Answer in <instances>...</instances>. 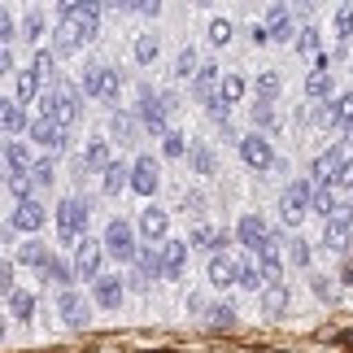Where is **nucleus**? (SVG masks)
Masks as SVG:
<instances>
[{"mask_svg":"<svg viewBox=\"0 0 353 353\" xmlns=\"http://www.w3.org/2000/svg\"><path fill=\"white\" fill-rule=\"evenodd\" d=\"M166 227H170V219H166V210L148 205V210L140 214V236H144V240H161V236H166Z\"/></svg>","mask_w":353,"mask_h":353,"instance_id":"obj_19","label":"nucleus"},{"mask_svg":"<svg viewBox=\"0 0 353 353\" xmlns=\"http://www.w3.org/2000/svg\"><path fill=\"white\" fill-rule=\"evenodd\" d=\"M236 283H240V288H257V283H262V275H257L253 266H240V275H236Z\"/></svg>","mask_w":353,"mask_h":353,"instance_id":"obj_49","label":"nucleus"},{"mask_svg":"<svg viewBox=\"0 0 353 353\" xmlns=\"http://www.w3.org/2000/svg\"><path fill=\"white\" fill-rule=\"evenodd\" d=\"M110 144H105V140H92L88 144V153H83V166H92V170H105V166H110Z\"/></svg>","mask_w":353,"mask_h":353,"instance_id":"obj_31","label":"nucleus"},{"mask_svg":"<svg viewBox=\"0 0 353 353\" xmlns=\"http://www.w3.org/2000/svg\"><path fill=\"white\" fill-rule=\"evenodd\" d=\"M118 92H122V79H118V70H110V65H92V70L83 74V97L118 101Z\"/></svg>","mask_w":353,"mask_h":353,"instance_id":"obj_5","label":"nucleus"},{"mask_svg":"<svg viewBox=\"0 0 353 353\" xmlns=\"http://www.w3.org/2000/svg\"><path fill=\"white\" fill-rule=\"evenodd\" d=\"M161 153H166V157H183V153H188L183 135H179V131H166V135H161Z\"/></svg>","mask_w":353,"mask_h":353,"instance_id":"obj_39","label":"nucleus"},{"mask_svg":"<svg viewBox=\"0 0 353 353\" xmlns=\"http://www.w3.org/2000/svg\"><path fill=\"white\" fill-rule=\"evenodd\" d=\"M345 144L353 148V122H349V127H345Z\"/></svg>","mask_w":353,"mask_h":353,"instance_id":"obj_59","label":"nucleus"},{"mask_svg":"<svg viewBox=\"0 0 353 353\" xmlns=\"http://www.w3.org/2000/svg\"><path fill=\"white\" fill-rule=\"evenodd\" d=\"M83 227H88V201L65 196L57 205V236L65 244H74V240H83Z\"/></svg>","mask_w":353,"mask_h":353,"instance_id":"obj_4","label":"nucleus"},{"mask_svg":"<svg viewBox=\"0 0 353 353\" xmlns=\"http://www.w3.org/2000/svg\"><path fill=\"white\" fill-rule=\"evenodd\" d=\"M196 97L201 101H219V70H214V65H201L196 70Z\"/></svg>","mask_w":353,"mask_h":353,"instance_id":"obj_26","label":"nucleus"},{"mask_svg":"<svg viewBox=\"0 0 353 353\" xmlns=\"http://www.w3.org/2000/svg\"><path fill=\"white\" fill-rule=\"evenodd\" d=\"M310 201H314V183H305V179H296L283 188V196H279V219L296 227V223H305V210H310Z\"/></svg>","mask_w":353,"mask_h":353,"instance_id":"obj_3","label":"nucleus"},{"mask_svg":"<svg viewBox=\"0 0 353 353\" xmlns=\"http://www.w3.org/2000/svg\"><path fill=\"white\" fill-rule=\"evenodd\" d=\"M101 22V5H61V22H57V48L61 52H79L97 35Z\"/></svg>","mask_w":353,"mask_h":353,"instance_id":"obj_1","label":"nucleus"},{"mask_svg":"<svg viewBox=\"0 0 353 353\" xmlns=\"http://www.w3.org/2000/svg\"><path fill=\"white\" fill-rule=\"evenodd\" d=\"M97 305L101 310H118L122 305V279L118 275H101L97 279Z\"/></svg>","mask_w":353,"mask_h":353,"instance_id":"obj_20","label":"nucleus"},{"mask_svg":"<svg viewBox=\"0 0 353 353\" xmlns=\"http://www.w3.org/2000/svg\"><path fill=\"white\" fill-rule=\"evenodd\" d=\"M279 88H283V79L275 70H266V74H257V97H262V105H270L279 97Z\"/></svg>","mask_w":353,"mask_h":353,"instance_id":"obj_32","label":"nucleus"},{"mask_svg":"<svg viewBox=\"0 0 353 353\" xmlns=\"http://www.w3.org/2000/svg\"><path fill=\"white\" fill-rule=\"evenodd\" d=\"M310 210H319L323 219H332V214L341 210V205H336V183H323V188H314V201H310Z\"/></svg>","mask_w":353,"mask_h":353,"instance_id":"obj_27","label":"nucleus"},{"mask_svg":"<svg viewBox=\"0 0 353 353\" xmlns=\"http://www.w3.org/2000/svg\"><path fill=\"white\" fill-rule=\"evenodd\" d=\"M270 310H283V288H270Z\"/></svg>","mask_w":353,"mask_h":353,"instance_id":"obj_57","label":"nucleus"},{"mask_svg":"<svg viewBox=\"0 0 353 353\" xmlns=\"http://www.w3.org/2000/svg\"><path fill=\"white\" fill-rule=\"evenodd\" d=\"M192 70H196V52H192V48H183V52H179V79H188Z\"/></svg>","mask_w":353,"mask_h":353,"instance_id":"obj_50","label":"nucleus"},{"mask_svg":"<svg viewBox=\"0 0 353 353\" xmlns=\"http://www.w3.org/2000/svg\"><path fill=\"white\" fill-rule=\"evenodd\" d=\"M236 236H240L244 244H249L253 253H262V249H270V244H275V236H270L266 227H262V219H257V214H244L240 227H236Z\"/></svg>","mask_w":353,"mask_h":353,"instance_id":"obj_12","label":"nucleus"},{"mask_svg":"<svg viewBox=\"0 0 353 353\" xmlns=\"http://www.w3.org/2000/svg\"><path fill=\"white\" fill-rule=\"evenodd\" d=\"M240 157H244V166H253V170H270V166H275V153H270V144L262 140V135H244V140H240Z\"/></svg>","mask_w":353,"mask_h":353,"instance_id":"obj_10","label":"nucleus"},{"mask_svg":"<svg viewBox=\"0 0 353 353\" xmlns=\"http://www.w3.org/2000/svg\"><path fill=\"white\" fill-rule=\"evenodd\" d=\"M0 341H5V319H0Z\"/></svg>","mask_w":353,"mask_h":353,"instance_id":"obj_60","label":"nucleus"},{"mask_svg":"<svg viewBox=\"0 0 353 353\" xmlns=\"http://www.w3.org/2000/svg\"><path fill=\"white\" fill-rule=\"evenodd\" d=\"M210 39H214V44H227V39H232V22H227V18H214L210 22Z\"/></svg>","mask_w":353,"mask_h":353,"instance_id":"obj_45","label":"nucleus"},{"mask_svg":"<svg viewBox=\"0 0 353 353\" xmlns=\"http://www.w3.org/2000/svg\"><path fill=\"white\" fill-rule=\"evenodd\" d=\"M57 310H61V319L70 323V327H83V323H88V314H92V310H88V301H83L79 292H70V288H65V292L57 296Z\"/></svg>","mask_w":353,"mask_h":353,"instance_id":"obj_17","label":"nucleus"},{"mask_svg":"<svg viewBox=\"0 0 353 353\" xmlns=\"http://www.w3.org/2000/svg\"><path fill=\"white\" fill-rule=\"evenodd\" d=\"M192 240H196V244H219V236H214V227H196V232H192Z\"/></svg>","mask_w":353,"mask_h":353,"instance_id":"obj_55","label":"nucleus"},{"mask_svg":"<svg viewBox=\"0 0 353 353\" xmlns=\"http://www.w3.org/2000/svg\"><path fill=\"white\" fill-rule=\"evenodd\" d=\"M305 92H310L314 101H323V97H327V92H332V79H327V70H314V74H310V79H305Z\"/></svg>","mask_w":353,"mask_h":353,"instance_id":"obj_36","label":"nucleus"},{"mask_svg":"<svg viewBox=\"0 0 353 353\" xmlns=\"http://www.w3.org/2000/svg\"><path fill=\"white\" fill-rule=\"evenodd\" d=\"M257 266H262V279H266V288H279V279H283V266H279V253H275V244L257 253Z\"/></svg>","mask_w":353,"mask_h":353,"instance_id":"obj_23","label":"nucleus"},{"mask_svg":"<svg viewBox=\"0 0 353 353\" xmlns=\"http://www.w3.org/2000/svg\"><path fill=\"white\" fill-rule=\"evenodd\" d=\"M18 262H22V266H39V270H44V266H48V249L31 240V244H22V249H18Z\"/></svg>","mask_w":353,"mask_h":353,"instance_id":"obj_33","label":"nucleus"},{"mask_svg":"<svg viewBox=\"0 0 353 353\" xmlns=\"http://www.w3.org/2000/svg\"><path fill=\"white\" fill-rule=\"evenodd\" d=\"M157 183H161L157 161H153V157H135V166H131V188H135L140 196H153Z\"/></svg>","mask_w":353,"mask_h":353,"instance_id":"obj_13","label":"nucleus"},{"mask_svg":"<svg viewBox=\"0 0 353 353\" xmlns=\"http://www.w3.org/2000/svg\"><path fill=\"white\" fill-rule=\"evenodd\" d=\"M31 174H9V192L18 196V201H31Z\"/></svg>","mask_w":353,"mask_h":353,"instance_id":"obj_40","label":"nucleus"},{"mask_svg":"<svg viewBox=\"0 0 353 353\" xmlns=\"http://www.w3.org/2000/svg\"><path fill=\"white\" fill-rule=\"evenodd\" d=\"M336 183L353 192V157H345V166H341V174H336Z\"/></svg>","mask_w":353,"mask_h":353,"instance_id":"obj_52","label":"nucleus"},{"mask_svg":"<svg viewBox=\"0 0 353 353\" xmlns=\"http://www.w3.org/2000/svg\"><path fill=\"white\" fill-rule=\"evenodd\" d=\"M9 292H13V266L0 262V296H9Z\"/></svg>","mask_w":353,"mask_h":353,"instance_id":"obj_53","label":"nucleus"},{"mask_svg":"<svg viewBox=\"0 0 353 353\" xmlns=\"http://www.w3.org/2000/svg\"><path fill=\"white\" fill-rule=\"evenodd\" d=\"M101 179H105V183H101V188H105V192H110V196H118V192H122V188H127V183H131V174H127V166H122V161H110V166H105V170H101Z\"/></svg>","mask_w":353,"mask_h":353,"instance_id":"obj_24","label":"nucleus"},{"mask_svg":"<svg viewBox=\"0 0 353 353\" xmlns=\"http://www.w3.org/2000/svg\"><path fill=\"white\" fill-rule=\"evenodd\" d=\"M0 153H5V161H9V174H31V148H26V144L9 140Z\"/></svg>","mask_w":353,"mask_h":353,"instance_id":"obj_22","label":"nucleus"},{"mask_svg":"<svg viewBox=\"0 0 353 353\" xmlns=\"http://www.w3.org/2000/svg\"><path fill=\"white\" fill-rule=\"evenodd\" d=\"M349 232H353V210H336L332 219H327V227H323V244L341 253L345 244H349Z\"/></svg>","mask_w":353,"mask_h":353,"instance_id":"obj_11","label":"nucleus"},{"mask_svg":"<svg viewBox=\"0 0 353 353\" xmlns=\"http://www.w3.org/2000/svg\"><path fill=\"white\" fill-rule=\"evenodd\" d=\"M240 97H244V79H240V74H223V79H219V101L232 105V101H240Z\"/></svg>","mask_w":353,"mask_h":353,"instance_id":"obj_34","label":"nucleus"},{"mask_svg":"<svg viewBox=\"0 0 353 353\" xmlns=\"http://www.w3.org/2000/svg\"><path fill=\"white\" fill-rule=\"evenodd\" d=\"M192 166H196L201 174H214V153H210V148H201V144H196V148H192Z\"/></svg>","mask_w":353,"mask_h":353,"instance_id":"obj_43","label":"nucleus"},{"mask_svg":"<svg viewBox=\"0 0 353 353\" xmlns=\"http://www.w3.org/2000/svg\"><path fill=\"white\" fill-rule=\"evenodd\" d=\"M31 74L39 79V83H57V57H52L48 48H39L35 61H31Z\"/></svg>","mask_w":353,"mask_h":353,"instance_id":"obj_25","label":"nucleus"},{"mask_svg":"<svg viewBox=\"0 0 353 353\" xmlns=\"http://www.w3.org/2000/svg\"><path fill=\"white\" fill-rule=\"evenodd\" d=\"M296 48H301V52H314V48H319V35H314V26H305V31L296 35Z\"/></svg>","mask_w":353,"mask_h":353,"instance_id":"obj_48","label":"nucleus"},{"mask_svg":"<svg viewBox=\"0 0 353 353\" xmlns=\"http://www.w3.org/2000/svg\"><path fill=\"white\" fill-rule=\"evenodd\" d=\"M174 110V101L170 97H157V92H148L144 88V97H140V122L153 135H166V114Z\"/></svg>","mask_w":353,"mask_h":353,"instance_id":"obj_6","label":"nucleus"},{"mask_svg":"<svg viewBox=\"0 0 353 353\" xmlns=\"http://www.w3.org/2000/svg\"><path fill=\"white\" fill-rule=\"evenodd\" d=\"M9 310H13V319L26 323V319L35 314V296L26 292V288H13V292H9Z\"/></svg>","mask_w":353,"mask_h":353,"instance_id":"obj_28","label":"nucleus"},{"mask_svg":"<svg viewBox=\"0 0 353 353\" xmlns=\"http://www.w3.org/2000/svg\"><path fill=\"white\" fill-rule=\"evenodd\" d=\"M39 118H52L57 127L70 131L74 122H79V92H74L70 83H61V79H57V83H52L44 97H39Z\"/></svg>","mask_w":353,"mask_h":353,"instance_id":"obj_2","label":"nucleus"},{"mask_svg":"<svg viewBox=\"0 0 353 353\" xmlns=\"http://www.w3.org/2000/svg\"><path fill=\"white\" fill-rule=\"evenodd\" d=\"M44 275H48L52 283H57V288H65V283H70V275H74V270H70V266H65V262H57V257H48V266H44Z\"/></svg>","mask_w":353,"mask_h":353,"instance_id":"obj_37","label":"nucleus"},{"mask_svg":"<svg viewBox=\"0 0 353 353\" xmlns=\"http://www.w3.org/2000/svg\"><path fill=\"white\" fill-rule=\"evenodd\" d=\"M183 266H188V244L183 240H166L161 244V275H183Z\"/></svg>","mask_w":353,"mask_h":353,"instance_id":"obj_18","label":"nucleus"},{"mask_svg":"<svg viewBox=\"0 0 353 353\" xmlns=\"http://www.w3.org/2000/svg\"><path fill=\"white\" fill-rule=\"evenodd\" d=\"M39 31H44V13L31 9V13H26V22H22V35L26 39H39Z\"/></svg>","mask_w":353,"mask_h":353,"instance_id":"obj_42","label":"nucleus"},{"mask_svg":"<svg viewBox=\"0 0 353 353\" xmlns=\"http://www.w3.org/2000/svg\"><path fill=\"white\" fill-rule=\"evenodd\" d=\"M236 275H240V262L232 253H214L210 257V283H214V288H232Z\"/></svg>","mask_w":353,"mask_h":353,"instance_id":"obj_14","label":"nucleus"},{"mask_svg":"<svg viewBox=\"0 0 353 353\" xmlns=\"http://www.w3.org/2000/svg\"><path fill=\"white\" fill-rule=\"evenodd\" d=\"M253 118L262 122V127H270V122H275V110H270V105H257V110H253Z\"/></svg>","mask_w":353,"mask_h":353,"instance_id":"obj_56","label":"nucleus"},{"mask_svg":"<svg viewBox=\"0 0 353 353\" xmlns=\"http://www.w3.org/2000/svg\"><path fill=\"white\" fill-rule=\"evenodd\" d=\"M13 92H18V105H31V101L39 97V79H35L31 70H22L18 79H13Z\"/></svg>","mask_w":353,"mask_h":353,"instance_id":"obj_30","label":"nucleus"},{"mask_svg":"<svg viewBox=\"0 0 353 353\" xmlns=\"http://www.w3.org/2000/svg\"><path fill=\"white\" fill-rule=\"evenodd\" d=\"M114 131L122 135V140H131V135H135V127H131V118H122V114L114 118Z\"/></svg>","mask_w":353,"mask_h":353,"instance_id":"obj_54","label":"nucleus"},{"mask_svg":"<svg viewBox=\"0 0 353 353\" xmlns=\"http://www.w3.org/2000/svg\"><path fill=\"white\" fill-rule=\"evenodd\" d=\"M101 262H105V244H101V240H79L74 275H79V279H101Z\"/></svg>","mask_w":353,"mask_h":353,"instance_id":"obj_8","label":"nucleus"},{"mask_svg":"<svg viewBox=\"0 0 353 353\" xmlns=\"http://www.w3.org/2000/svg\"><path fill=\"white\" fill-rule=\"evenodd\" d=\"M9 65H13V61H9V48L0 44V70H9Z\"/></svg>","mask_w":353,"mask_h":353,"instance_id":"obj_58","label":"nucleus"},{"mask_svg":"<svg viewBox=\"0 0 353 353\" xmlns=\"http://www.w3.org/2000/svg\"><path fill=\"white\" fill-rule=\"evenodd\" d=\"M135 61H157V39L153 35H140V39H135Z\"/></svg>","mask_w":353,"mask_h":353,"instance_id":"obj_38","label":"nucleus"},{"mask_svg":"<svg viewBox=\"0 0 353 353\" xmlns=\"http://www.w3.org/2000/svg\"><path fill=\"white\" fill-rule=\"evenodd\" d=\"M44 205H39V201L31 196V201H18V210H13V227H18V232H39V227H44Z\"/></svg>","mask_w":353,"mask_h":353,"instance_id":"obj_16","label":"nucleus"},{"mask_svg":"<svg viewBox=\"0 0 353 353\" xmlns=\"http://www.w3.org/2000/svg\"><path fill=\"white\" fill-rule=\"evenodd\" d=\"M105 253L118 257V262H135V236H131L127 219H114L110 227H105Z\"/></svg>","mask_w":353,"mask_h":353,"instance_id":"obj_7","label":"nucleus"},{"mask_svg":"<svg viewBox=\"0 0 353 353\" xmlns=\"http://www.w3.org/2000/svg\"><path fill=\"white\" fill-rule=\"evenodd\" d=\"M336 31H341V35H353V9H349V5L336 9Z\"/></svg>","mask_w":353,"mask_h":353,"instance_id":"obj_47","label":"nucleus"},{"mask_svg":"<svg viewBox=\"0 0 353 353\" xmlns=\"http://www.w3.org/2000/svg\"><path fill=\"white\" fill-rule=\"evenodd\" d=\"M341 166H345V153H341V144L336 148H327V153H319L314 157V183L323 188V183H336V174H341Z\"/></svg>","mask_w":353,"mask_h":353,"instance_id":"obj_15","label":"nucleus"},{"mask_svg":"<svg viewBox=\"0 0 353 353\" xmlns=\"http://www.w3.org/2000/svg\"><path fill=\"white\" fill-rule=\"evenodd\" d=\"M210 323H214V327H232V323H236V310L232 305H214L210 310Z\"/></svg>","mask_w":353,"mask_h":353,"instance_id":"obj_44","label":"nucleus"},{"mask_svg":"<svg viewBox=\"0 0 353 353\" xmlns=\"http://www.w3.org/2000/svg\"><path fill=\"white\" fill-rule=\"evenodd\" d=\"M31 127V118L22 114V105L18 101H0V131H9V135H18Z\"/></svg>","mask_w":353,"mask_h":353,"instance_id":"obj_21","label":"nucleus"},{"mask_svg":"<svg viewBox=\"0 0 353 353\" xmlns=\"http://www.w3.org/2000/svg\"><path fill=\"white\" fill-rule=\"evenodd\" d=\"M26 131H31V140H35V144L52 148V153H61V148L70 144V131H65V127H57L52 118H31V127H26Z\"/></svg>","mask_w":353,"mask_h":353,"instance_id":"obj_9","label":"nucleus"},{"mask_svg":"<svg viewBox=\"0 0 353 353\" xmlns=\"http://www.w3.org/2000/svg\"><path fill=\"white\" fill-rule=\"evenodd\" d=\"M52 174H57V170H52V161L44 157V161H31V183H52Z\"/></svg>","mask_w":353,"mask_h":353,"instance_id":"obj_41","label":"nucleus"},{"mask_svg":"<svg viewBox=\"0 0 353 353\" xmlns=\"http://www.w3.org/2000/svg\"><path fill=\"white\" fill-rule=\"evenodd\" d=\"M327 118H332V127H349V122H353V92H345V97L332 101Z\"/></svg>","mask_w":353,"mask_h":353,"instance_id":"obj_29","label":"nucleus"},{"mask_svg":"<svg viewBox=\"0 0 353 353\" xmlns=\"http://www.w3.org/2000/svg\"><path fill=\"white\" fill-rule=\"evenodd\" d=\"M135 262H140V270H144L148 279L161 275V253L157 249H135Z\"/></svg>","mask_w":353,"mask_h":353,"instance_id":"obj_35","label":"nucleus"},{"mask_svg":"<svg viewBox=\"0 0 353 353\" xmlns=\"http://www.w3.org/2000/svg\"><path fill=\"white\" fill-rule=\"evenodd\" d=\"M288 257H292L296 266H310V244H305V240H292V244H288Z\"/></svg>","mask_w":353,"mask_h":353,"instance_id":"obj_46","label":"nucleus"},{"mask_svg":"<svg viewBox=\"0 0 353 353\" xmlns=\"http://www.w3.org/2000/svg\"><path fill=\"white\" fill-rule=\"evenodd\" d=\"M13 39V18H9V9H0V44H9Z\"/></svg>","mask_w":353,"mask_h":353,"instance_id":"obj_51","label":"nucleus"}]
</instances>
